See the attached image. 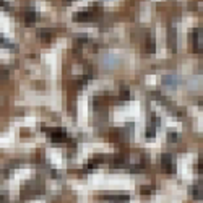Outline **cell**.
<instances>
[{
  "mask_svg": "<svg viewBox=\"0 0 203 203\" xmlns=\"http://www.w3.org/2000/svg\"><path fill=\"white\" fill-rule=\"evenodd\" d=\"M42 130L49 133V137H50V140H52L54 143H64L65 140L68 138L67 133H65V130H62V128H44L42 127Z\"/></svg>",
  "mask_w": 203,
  "mask_h": 203,
  "instance_id": "6da1fadb",
  "label": "cell"
},
{
  "mask_svg": "<svg viewBox=\"0 0 203 203\" xmlns=\"http://www.w3.org/2000/svg\"><path fill=\"white\" fill-rule=\"evenodd\" d=\"M96 16V13H94V7H91V8H88V10H84V12H78V13H75V21H91L93 18Z\"/></svg>",
  "mask_w": 203,
  "mask_h": 203,
  "instance_id": "7a4b0ae2",
  "label": "cell"
},
{
  "mask_svg": "<svg viewBox=\"0 0 203 203\" xmlns=\"http://www.w3.org/2000/svg\"><path fill=\"white\" fill-rule=\"evenodd\" d=\"M161 164L164 167L166 172H174L176 167H174V161H172V156L171 154H162L161 156Z\"/></svg>",
  "mask_w": 203,
  "mask_h": 203,
  "instance_id": "3957f363",
  "label": "cell"
},
{
  "mask_svg": "<svg viewBox=\"0 0 203 203\" xmlns=\"http://www.w3.org/2000/svg\"><path fill=\"white\" fill-rule=\"evenodd\" d=\"M162 83L167 84V86L176 88L177 84L180 83V78H179L177 75H166V76H162Z\"/></svg>",
  "mask_w": 203,
  "mask_h": 203,
  "instance_id": "277c9868",
  "label": "cell"
},
{
  "mask_svg": "<svg viewBox=\"0 0 203 203\" xmlns=\"http://www.w3.org/2000/svg\"><path fill=\"white\" fill-rule=\"evenodd\" d=\"M193 46H195L197 52L201 50V28H200V29H195L193 31Z\"/></svg>",
  "mask_w": 203,
  "mask_h": 203,
  "instance_id": "5b68a950",
  "label": "cell"
},
{
  "mask_svg": "<svg viewBox=\"0 0 203 203\" xmlns=\"http://www.w3.org/2000/svg\"><path fill=\"white\" fill-rule=\"evenodd\" d=\"M36 18H37V15H36L34 10H26L25 12V21L28 25H33L36 21Z\"/></svg>",
  "mask_w": 203,
  "mask_h": 203,
  "instance_id": "8992f818",
  "label": "cell"
},
{
  "mask_svg": "<svg viewBox=\"0 0 203 203\" xmlns=\"http://www.w3.org/2000/svg\"><path fill=\"white\" fill-rule=\"evenodd\" d=\"M192 195H193L195 200H201V182L195 184L193 187H192Z\"/></svg>",
  "mask_w": 203,
  "mask_h": 203,
  "instance_id": "52a82bcc",
  "label": "cell"
},
{
  "mask_svg": "<svg viewBox=\"0 0 203 203\" xmlns=\"http://www.w3.org/2000/svg\"><path fill=\"white\" fill-rule=\"evenodd\" d=\"M106 200L109 201H117V203H127L128 197L127 195H119V197H106Z\"/></svg>",
  "mask_w": 203,
  "mask_h": 203,
  "instance_id": "ba28073f",
  "label": "cell"
},
{
  "mask_svg": "<svg viewBox=\"0 0 203 203\" xmlns=\"http://www.w3.org/2000/svg\"><path fill=\"white\" fill-rule=\"evenodd\" d=\"M148 39H150V42H146V50H148L150 54H153V52H154V49H156L154 39H153V36H150Z\"/></svg>",
  "mask_w": 203,
  "mask_h": 203,
  "instance_id": "9c48e42d",
  "label": "cell"
},
{
  "mask_svg": "<svg viewBox=\"0 0 203 203\" xmlns=\"http://www.w3.org/2000/svg\"><path fill=\"white\" fill-rule=\"evenodd\" d=\"M154 135H156V125L151 123V125L146 128V137H148V138H154Z\"/></svg>",
  "mask_w": 203,
  "mask_h": 203,
  "instance_id": "30bf717a",
  "label": "cell"
},
{
  "mask_svg": "<svg viewBox=\"0 0 203 203\" xmlns=\"http://www.w3.org/2000/svg\"><path fill=\"white\" fill-rule=\"evenodd\" d=\"M39 37H41L42 39V41H49V39H50V31H44V29H41V31H39Z\"/></svg>",
  "mask_w": 203,
  "mask_h": 203,
  "instance_id": "8fae6325",
  "label": "cell"
},
{
  "mask_svg": "<svg viewBox=\"0 0 203 203\" xmlns=\"http://www.w3.org/2000/svg\"><path fill=\"white\" fill-rule=\"evenodd\" d=\"M0 44H2V46H7L8 49H15V46H13V44L10 42L8 39H3L2 36H0Z\"/></svg>",
  "mask_w": 203,
  "mask_h": 203,
  "instance_id": "7c38bea8",
  "label": "cell"
},
{
  "mask_svg": "<svg viewBox=\"0 0 203 203\" xmlns=\"http://www.w3.org/2000/svg\"><path fill=\"white\" fill-rule=\"evenodd\" d=\"M167 140H169V143L177 142V133H169V135H167Z\"/></svg>",
  "mask_w": 203,
  "mask_h": 203,
  "instance_id": "4fadbf2b",
  "label": "cell"
},
{
  "mask_svg": "<svg viewBox=\"0 0 203 203\" xmlns=\"http://www.w3.org/2000/svg\"><path fill=\"white\" fill-rule=\"evenodd\" d=\"M0 3H2V7H5V10H10L8 2H5V0H0Z\"/></svg>",
  "mask_w": 203,
  "mask_h": 203,
  "instance_id": "5bb4252c",
  "label": "cell"
},
{
  "mask_svg": "<svg viewBox=\"0 0 203 203\" xmlns=\"http://www.w3.org/2000/svg\"><path fill=\"white\" fill-rule=\"evenodd\" d=\"M70 2H72V0H70Z\"/></svg>",
  "mask_w": 203,
  "mask_h": 203,
  "instance_id": "9a60e30c",
  "label": "cell"
}]
</instances>
